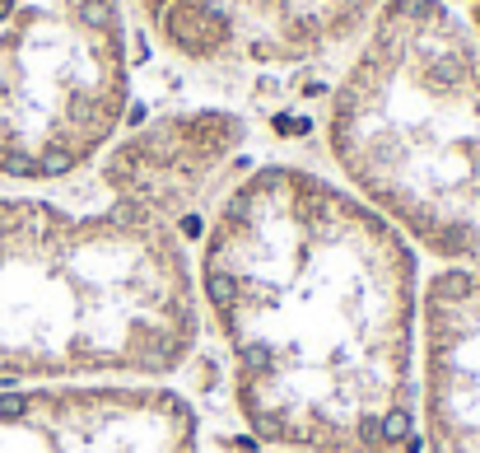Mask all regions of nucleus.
I'll return each instance as SVG.
<instances>
[{"label":"nucleus","instance_id":"nucleus-1","mask_svg":"<svg viewBox=\"0 0 480 453\" xmlns=\"http://www.w3.org/2000/svg\"><path fill=\"white\" fill-rule=\"evenodd\" d=\"M420 262L392 220L308 164L270 159L215 196L196 295L252 440L280 453H425Z\"/></svg>","mask_w":480,"mask_h":453},{"label":"nucleus","instance_id":"nucleus-2","mask_svg":"<svg viewBox=\"0 0 480 453\" xmlns=\"http://www.w3.org/2000/svg\"><path fill=\"white\" fill-rule=\"evenodd\" d=\"M201 332L178 225L112 196L98 211L0 196V388L168 384Z\"/></svg>","mask_w":480,"mask_h":453},{"label":"nucleus","instance_id":"nucleus-3","mask_svg":"<svg viewBox=\"0 0 480 453\" xmlns=\"http://www.w3.org/2000/svg\"><path fill=\"white\" fill-rule=\"evenodd\" d=\"M336 178L434 267H480V38L447 0H382L326 99Z\"/></svg>","mask_w":480,"mask_h":453},{"label":"nucleus","instance_id":"nucleus-4","mask_svg":"<svg viewBox=\"0 0 480 453\" xmlns=\"http://www.w3.org/2000/svg\"><path fill=\"white\" fill-rule=\"evenodd\" d=\"M131 108L122 0H0V178L98 164Z\"/></svg>","mask_w":480,"mask_h":453},{"label":"nucleus","instance_id":"nucleus-5","mask_svg":"<svg viewBox=\"0 0 480 453\" xmlns=\"http://www.w3.org/2000/svg\"><path fill=\"white\" fill-rule=\"evenodd\" d=\"M382 0H135L140 19L187 66H313L355 47Z\"/></svg>","mask_w":480,"mask_h":453},{"label":"nucleus","instance_id":"nucleus-6","mask_svg":"<svg viewBox=\"0 0 480 453\" xmlns=\"http://www.w3.org/2000/svg\"><path fill=\"white\" fill-rule=\"evenodd\" d=\"M0 453H205L201 416L168 384L0 388Z\"/></svg>","mask_w":480,"mask_h":453},{"label":"nucleus","instance_id":"nucleus-7","mask_svg":"<svg viewBox=\"0 0 480 453\" xmlns=\"http://www.w3.org/2000/svg\"><path fill=\"white\" fill-rule=\"evenodd\" d=\"M247 145V122L224 108H187L164 113L135 126L131 136L112 140L98 159L103 192L112 201L140 206L149 216L178 225L201 201L224 192L219 178L229 173Z\"/></svg>","mask_w":480,"mask_h":453},{"label":"nucleus","instance_id":"nucleus-8","mask_svg":"<svg viewBox=\"0 0 480 453\" xmlns=\"http://www.w3.org/2000/svg\"><path fill=\"white\" fill-rule=\"evenodd\" d=\"M420 444L480 453V267H434L420 290Z\"/></svg>","mask_w":480,"mask_h":453},{"label":"nucleus","instance_id":"nucleus-9","mask_svg":"<svg viewBox=\"0 0 480 453\" xmlns=\"http://www.w3.org/2000/svg\"><path fill=\"white\" fill-rule=\"evenodd\" d=\"M467 23H471V33L480 38V0H476V5H471V10H467Z\"/></svg>","mask_w":480,"mask_h":453}]
</instances>
